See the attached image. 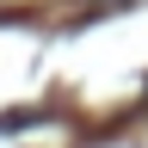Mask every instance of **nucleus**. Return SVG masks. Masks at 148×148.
<instances>
[]
</instances>
